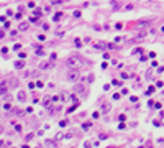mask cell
<instances>
[{"instance_id":"6da1fadb","label":"cell","mask_w":164,"mask_h":148,"mask_svg":"<svg viewBox=\"0 0 164 148\" xmlns=\"http://www.w3.org/2000/svg\"><path fill=\"white\" fill-rule=\"evenodd\" d=\"M82 58L79 54H72V56H69L67 59H66V66L67 68H81L82 66Z\"/></svg>"},{"instance_id":"7a4b0ae2","label":"cell","mask_w":164,"mask_h":148,"mask_svg":"<svg viewBox=\"0 0 164 148\" xmlns=\"http://www.w3.org/2000/svg\"><path fill=\"white\" fill-rule=\"evenodd\" d=\"M66 77H67V81H71V82H77L79 81V69L77 68H71L66 74Z\"/></svg>"},{"instance_id":"3957f363","label":"cell","mask_w":164,"mask_h":148,"mask_svg":"<svg viewBox=\"0 0 164 148\" xmlns=\"http://www.w3.org/2000/svg\"><path fill=\"white\" fill-rule=\"evenodd\" d=\"M7 91H8V82H7V81H2V82H0V96H5Z\"/></svg>"},{"instance_id":"277c9868","label":"cell","mask_w":164,"mask_h":148,"mask_svg":"<svg viewBox=\"0 0 164 148\" xmlns=\"http://www.w3.org/2000/svg\"><path fill=\"white\" fill-rule=\"evenodd\" d=\"M28 30V23H20V31H25Z\"/></svg>"},{"instance_id":"5b68a950","label":"cell","mask_w":164,"mask_h":148,"mask_svg":"<svg viewBox=\"0 0 164 148\" xmlns=\"http://www.w3.org/2000/svg\"><path fill=\"white\" fill-rule=\"evenodd\" d=\"M108 110H110V104H105L102 107V112H108Z\"/></svg>"},{"instance_id":"8992f818","label":"cell","mask_w":164,"mask_h":148,"mask_svg":"<svg viewBox=\"0 0 164 148\" xmlns=\"http://www.w3.org/2000/svg\"><path fill=\"white\" fill-rule=\"evenodd\" d=\"M76 92H84V86H76Z\"/></svg>"},{"instance_id":"52a82bcc","label":"cell","mask_w":164,"mask_h":148,"mask_svg":"<svg viewBox=\"0 0 164 148\" xmlns=\"http://www.w3.org/2000/svg\"><path fill=\"white\" fill-rule=\"evenodd\" d=\"M48 66H49V64H48V63H43V64L40 66V68H41V69H48Z\"/></svg>"},{"instance_id":"ba28073f","label":"cell","mask_w":164,"mask_h":148,"mask_svg":"<svg viewBox=\"0 0 164 148\" xmlns=\"http://www.w3.org/2000/svg\"><path fill=\"white\" fill-rule=\"evenodd\" d=\"M46 145H53V146H54V145H56V143L53 142V140H46Z\"/></svg>"},{"instance_id":"9c48e42d","label":"cell","mask_w":164,"mask_h":148,"mask_svg":"<svg viewBox=\"0 0 164 148\" xmlns=\"http://www.w3.org/2000/svg\"><path fill=\"white\" fill-rule=\"evenodd\" d=\"M20 100H25V92H20Z\"/></svg>"},{"instance_id":"30bf717a","label":"cell","mask_w":164,"mask_h":148,"mask_svg":"<svg viewBox=\"0 0 164 148\" xmlns=\"http://www.w3.org/2000/svg\"><path fill=\"white\" fill-rule=\"evenodd\" d=\"M2 132H3V128H2V127H0V133H2Z\"/></svg>"}]
</instances>
